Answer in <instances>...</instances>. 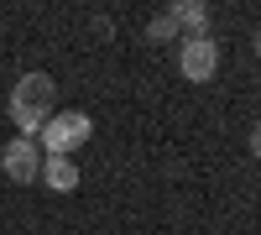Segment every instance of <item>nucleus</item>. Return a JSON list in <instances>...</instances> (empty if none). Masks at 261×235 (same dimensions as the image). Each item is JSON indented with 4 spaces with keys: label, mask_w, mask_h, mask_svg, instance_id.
I'll use <instances>...</instances> for the list:
<instances>
[{
    "label": "nucleus",
    "mask_w": 261,
    "mask_h": 235,
    "mask_svg": "<svg viewBox=\"0 0 261 235\" xmlns=\"http://www.w3.org/2000/svg\"><path fill=\"white\" fill-rule=\"evenodd\" d=\"M6 110H11L16 131L27 136V141H37V131L58 115V84L47 73H21L16 89H11V99H6Z\"/></svg>",
    "instance_id": "nucleus-1"
},
{
    "label": "nucleus",
    "mask_w": 261,
    "mask_h": 235,
    "mask_svg": "<svg viewBox=\"0 0 261 235\" xmlns=\"http://www.w3.org/2000/svg\"><path fill=\"white\" fill-rule=\"evenodd\" d=\"M246 146H251V157H256V162H261V120H256V125H251V136H246Z\"/></svg>",
    "instance_id": "nucleus-8"
},
{
    "label": "nucleus",
    "mask_w": 261,
    "mask_h": 235,
    "mask_svg": "<svg viewBox=\"0 0 261 235\" xmlns=\"http://www.w3.org/2000/svg\"><path fill=\"white\" fill-rule=\"evenodd\" d=\"M178 73L188 84H209L214 73H220V42H214L209 32L204 37H183L178 42Z\"/></svg>",
    "instance_id": "nucleus-3"
},
{
    "label": "nucleus",
    "mask_w": 261,
    "mask_h": 235,
    "mask_svg": "<svg viewBox=\"0 0 261 235\" xmlns=\"http://www.w3.org/2000/svg\"><path fill=\"white\" fill-rule=\"evenodd\" d=\"M0 167H6L11 183H42V146L27 141V136H16V141L0 146Z\"/></svg>",
    "instance_id": "nucleus-4"
},
{
    "label": "nucleus",
    "mask_w": 261,
    "mask_h": 235,
    "mask_svg": "<svg viewBox=\"0 0 261 235\" xmlns=\"http://www.w3.org/2000/svg\"><path fill=\"white\" fill-rule=\"evenodd\" d=\"M256 58H261V32H256Z\"/></svg>",
    "instance_id": "nucleus-9"
},
{
    "label": "nucleus",
    "mask_w": 261,
    "mask_h": 235,
    "mask_svg": "<svg viewBox=\"0 0 261 235\" xmlns=\"http://www.w3.org/2000/svg\"><path fill=\"white\" fill-rule=\"evenodd\" d=\"M42 183H47L53 194H73V188H79L73 157H42Z\"/></svg>",
    "instance_id": "nucleus-5"
},
{
    "label": "nucleus",
    "mask_w": 261,
    "mask_h": 235,
    "mask_svg": "<svg viewBox=\"0 0 261 235\" xmlns=\"http://www.w3.org/2000/svg\"><path fill=\"white\" fill-rule=\"evenodd\" d=\"M167 16L178 21L183 37H204V32H209V6H204V0H178Z\"/></svg>",
    "instance_id": "nucleus-6"
},
{
    "label": "nucleus",
    "mask_w": 261,
    "mask_h": 235,
    "mask_svg": "<svg viewBox=\"0 0 261 235\" xmlns=\"http://www.w3.org/2000/svg\"><path fill=\"white\" fill-rule=\"evenodd\" d=\"M89 136H94V120L89 115H84V110H63V115H53L37 131V146H42V157H73Z\"/></svg>",
    "instance_id": "nucleus-2"
},
{
    "label": "nucleus",
    "mask_w": 261,
    "mask_h": 235,
    "mask_svg": "<svg viewBox=\"0 0 261 235\" xmlns=\"http://www.w3.org/2000/svg\"><path fill=\"white\" fill-rule=\"evenodd\" d=\"M146 37H151V42H183V32H178V21H172L167 11H162V16H151V27H146Z\"/></svg>",
    "instance_id": "nucleus-7"
}]
</instances>
